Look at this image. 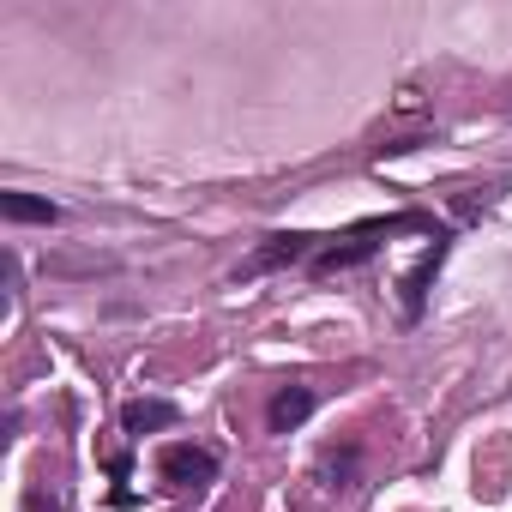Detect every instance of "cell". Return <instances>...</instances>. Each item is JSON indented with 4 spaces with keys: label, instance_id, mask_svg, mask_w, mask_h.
<instances>
[{
    "label": "cell",
    "instance_id": "obj_6",
    "mask_svg": "<svg viewBox=\"0 0 512 512\" xmlns=\"http://www.w3.org/2000/svg\"><path fill=\"white\" fill-rule=\"evenodd\" d=\"M181 422V410L169 404V398H133L127 410H121V428L127 434H157V428H175Z\"/></svg>",
    "mask_w": 512,
    "mask_h": 512
},
{
    "label": "cell",
    "instance_id": "obj_3",
    "mask_svg": "<svg viewBox=\"0 0 512 512\" xmlns=\"http://www.w3.org/2000/svg\"><path fill=\"white\" fill-rule=\"evenodd\" d=\"M157 470H163L169 488H205V482H217V452L193 446V440H175V446H163Z\"/></svg>",
    "mask_w": 512,
    "mask_h": 512
},
{
    "label": "cell",
    "instance_id": "obj_5",
    "mask_svg": "<svg viewBox=\"0 0 512 512\" xmlns=\"http://www.w3.org/2000/svg\"><path fill=\"white\" fill-rule=\"evenodd\" d=\"M308 416H314V392H308V386H278V392H272V410H266L272 434H290V428H302Z\"/></svg>",
    "mask_w": 512,
    "mask_h": 512
},
{
    "label": "cell",
    "instance_id": "obj_2",
    "mask_svg": "<svg viewBox=\"0 0 512 512\" xmlns=\"http://www.w3.org/2000/svg\"><path fill=\"white\" fill-rule=\"evenodd\" d=\"M320 247H326V235H266L235 266V278H266V272H284V266H308Z\"/></svg>",
    "mask_w": 512,
    "mask_h": 512
},
{
    "label": "cell",
    "instance_id": "obj_4",
    "mask_svg": "<svg viewBox=\"0 0 512 512\" xmlns=\"http://www.w3.org/2000/svg\"><path fill=\"white\" fill-rule=\"evenodd\" d=\"M440 260H446V235L422 253V260L404 272V320H422V302H428V284H434V272H440Z\"/></svg>",
    "mask_w": 512,
    "mask_h": 512
},
{
    "label": "cell",
    "instance_id": "obj_7",
    "mask_svg": "<svg viewBox=\"0 0 512 512\" xmlns=\"http://www.w3.org/2000/svg\"><path fill=\"white\" fill-rule=\"evenodd\" d=\"M0 217H7V223H61V205L13 187V193H0Z\"/></svg>",
    "mask_w": 512,
    "mask_h": 512
},
{
    "label": "cell",
    "instance_id": "obj_1",
    "mask_svg": "<svg viewBox=\"0 0 512 512\" xmlns=\"http://www.w3.org/2000/svg\"><path fill=\"white\" fill-rule=\"evenodd\" d=\"M440 235L422 211H392V217H374V223H356L350 235H326V247L314 253V260H308V272L314 278H332V272H350V266H368L374 260V253L392 241V235Z\"/></svg>",
    "mask_w": 512,
    "mask_h": 512
}]
</instances>
